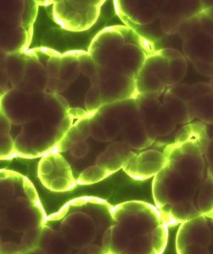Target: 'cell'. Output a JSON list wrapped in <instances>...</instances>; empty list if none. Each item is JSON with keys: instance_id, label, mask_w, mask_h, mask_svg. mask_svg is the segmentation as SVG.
Returning a JSON list of instances; mask_svg holds the SVG:
<instances>
[{"instance_id": "cell-1", "label": "cell", "mask_w": 213, "mask_h": 254, "mask_svg": "<svg viewBox=\"0 0 213 254\" xmlns=\"http://www.w3.org/2000/svg\"><path fill=\"white\" fill-rule=\"evenodd\" d=\"M196 142L174 143L164 150L166 163L153 178L155 204L168 226L213 211V178Z\"/></svg>"}, {"instance_id": "cell-2", "label": "cell", "mask_w": 213, "mask_h": 254, "mask_svg": "<svg viewBox=\"0 0 213 254\" xmlns=\"http://www.w3.org/2000/svg\"><path fill=\"white\" fill-rule=\"evenodd\" d=\"M112 208L95 196L72 199L48 217L37 245L26 254H106L103 237Z\"/></svg>"}, {"instance_id": "cell-3", "label": "cell", "mask_w": 213, "mask_h": 254, "mask_svg": "<svg viewBox=\"0 0 213 254\" xmlns=\"http://www.w3.org/2000/svg\"><path fill=\"white\" fill-rule=\"evenodd\" d=\"M0 182L1 254H26L37 245L48 217L27 177L2 169Z\"/></svg>"}, {"instance_id": "cell-4", "label": "cell", "mask_w": 213, "mask_h": 254, "mask_svg": "<svg viewBox=\"0 0 213 254\" xmlns=\"http://www.w3.org/2000/svg\"><path fill=\"white\" fill-rule=\"evenodd\" d=\"M168 225L159 210L143 201L113 207L111 221L103 237L106 254H163Z\"/></svg>"}, {"instance_id": "cell-5", "label": "cell", "mask_w": 213, "mask_h": 254, "mask_svg": "<svg viewBox=\"0 0 213 254\" xmlns=\"http://www.w3.org/2000/svg\"><path fill=\"white\" fill-rule=\"evenodd\" d=\"M88 112L71 108L60 95L47 94L41 114L22 125L14 142L15 157L33 159L54 152L76 119Z\"/></svg>"}, {"instance_id": "cell-6", "label": "cell", "mask_w": 213, "mask_h": 254, "mask_svg": "<svg viewBox=\"0 0 213 254\" xmlns=\"http://www.w3.org/2000/svg\"><path fill=\"white\" fill-rule=\"evenodd\" d=\"M38 1L15 2V8L3 15L1 51L5 54L29 50L33 39V24L38 13Z\"/></svg>"}, {"instance_id": "cell-7", "label": "cell", "mask_w": 213, "mask_h": 254, "mask_svg": "<svg viewBox=\"0 0 213 254\" xmlns=\"http://www.w3.org/2000/svg\"><path fill=\"white\" fill-rule=\"evenodd\" d=\"M102 0H62L53 3V18L60 27L70 32H84L98 21Z\"/></svg>"}, {"instance_id": "cell-8", "label": "cell", "mask_w": 213, "mask_h": 254, "mask_svg": "<svg viewBox=\"0 0 213 254\" xmlns=\"http://www.w3.org/2000/svg\"><path fill=\"white\" fill-rule=\"evenodd\" d=\"M176 250L178 254H213V211L180 225Z\"/></svg>"}, {"instance_id": "cell-9", "label": "cell", "mask_w": 213, "mask_h": 254, "mask_svg": "<svg viewBox=\"0 0 213 254\" xmlns=\"http://www.w3.org/2000/svg\"><path fill=\"white\" fill-rule=\"evenodd\" d=\"M45 92L27 93L13 88L1 96V114L11 125H22L39 118L45 105Z\"/></svg>"}, {"instance_id": "cell-10", "label": "cell", "mask_w": 213, "mask_h": 254, "mask_svg": "<svg viewBox=\"0 0 213 254\" xmlns=\"http://www.w3.org/2000/svg\"><path fill=\"white\" fill-rule=\"evenodd\" d=\"M155 51L151 42L134 30L109 64L104 67L127 76L136 77L145 61Z\"/></svg>"}, {"instance_id": "cell-11", "label": "cell", "mask_w": 213, "mask_h": 254, "mask_svg": "<svg viewBox=\"0 0 213 254\" xmlns=\"http://www.w3.org/2000/svg\"><path fill=\"white\" fill-rule=\"evenodd\" d=\"M178 34L183 40L184 57L191 64L213 63V36L202 27L199 14L184 21Z\"/></svg>"}, {"instance_id": "cell-12", "label": "cell", "mask_w": 213, "mask_h": 254, "mask_svg": "<svg viewBox=\"0 0 213 254\" xmlns=\"http://www.w3.org/2000/svg\"><path fill=\"white\" fill-rule=\"evenodd\" d=\"M38 175L45 188L56 193L70 191L77 186L71 164L59 152H51L42 157Z\"/></svg>"}, {"instance_id": "cell-13", "label": "cell", "mask_w": 213, "mask_h": 254, "mask_svg": "<svg viewBox=\"0 0 213 254\" xmlns=\"http://www.w3.org/2000/svg\"><path fill=\"white\" fill-rule=\"evenodd\" d=\"M160 95H139L136 101L139 115L148 133L155 139L167 136L174 131L177 123L167 113Z\"/></svg>"}, {"instance_id": "cell-14", "label": "cell", "mask_w": 213, "mask_h": 254, "mask_svg": "<svg viewBox=\"0 0 213 254\" xmlns=\"http://www.w3.org/2000/svg\"><path fill=\"white\" fill-rule=\"evenodd\" d=\"M168 61L160 51H156L145 61L136 76L139 95H161L168 87Z\"/></svg>"}, {"instance_id": "cell-15", "label": "cell", "mask_w": 213, "mask_h": 254, "mask_svg": "<svg viewBox=\"0 0 213 254\" xmlns=\"http://www.w3.org/2000/svg\"><path fill=\"white\" fill-rule=\"evenodd\" d=\"M133 31L121 25L101 30L93 39L88 52L101 67L106 66Z\"/></svg>"}, {"instance_id": "cell-16", "label": "cell", "mask_w": 213, "mask_h": 254, "mask_svg": "<svg viewBox=\"0 0 213 254\" xmlns=\"http://www.w3.org/2000/svg\"><path fill=\"white\" fill-rule=\"evenodd\" d=\"M98 76L104 105L135 99L139 95L136 77L119 73L107 67L100 68Z\"/></svg>"}, {"instance_id": "cell-17", "label": "cell", "mask_w": 213, "mask_h": 254, "mask_svg": "<svg viewBox=\"0 0 213 254\" xmlns=\"http://www.w3.org/2000/svg\"><path fill=\"white\" fill-rule=\"evenodd\" d=\"M116 15L125 26L133 27L147 26L160 18L161 3L151 1L117 0L114 2Z\"/></svg>"}, {"instance_id": "cell-18", "label": "cell", "mask_w": 213, "mask_h": 254, "mask_svg": "<svg viewBox=\"0 0 213 254\" xmlns=\"http://www.w3.org/2000/svg\"><path fill=\"white\" fill-rule=\"evenodd\" d=\"M204 11L202 1H166L160 6V26L166 34L178 33L188 19Z\"/></svg>"}, {"instance_id": "cell-19", "label": "cell", "mask_w": 213, "mask_h": 254, "mask_svg": "<svg viewBox=\"0 0 213 254\" xmlns=\"http://www.w3.org/2000/svg\"><path fill=\"white\" fill-rule=\"evenodd\" d=\"M164 151L145 150L134 155L123 167V171L133 181H147L156 175L166 165Z\"/></svg>"}, {"instance_id": "cell-20", "label": "cell", "mask_w": 213, "mask_h": 254, "mask_svg": "<svg viewBox=\"0 0 213 254\" xmlns=\"http://www.w3.org/2000/svg\"><path fill=\"white\" fill-rule=\"evenodd\" d=\"M53 51V49L47 47L34 48L26 51L24 81L38 91L45 92L48 80L50 78L48 63Z\"/></svg>"}, {"instance_id": "cell-21", "label": "cell", "mask_w": 213, "mask_h": 254, "mask_svg": "<svg viewBox=\"0 0 213 254\" xmlns=\"http://www.w3.org/2000/svg\"><path fill=\"white\" fill-rule=\"evenodd\" d=\"M135 154L136 152L124 142H113L102 153L98 155L94 166H98L108 175H111L123 169L126 163L134 157Z\"/></svg>"}, {"instance_id": "cell-22", "label": "cell", "mask_w": 213, "mask_h": 254, "mask_svg": "<svg viewBox=\"0 0 213 254\" xmlns=\"http://www.w3.org/2000/svg\"><path fill=\"white\" fill-rule=\"evenodd\" d=\"M122 126L117 119L100 109L93 115L90 125L91 137L98 141H112L121 133Z\"/></svg>"}, {"instance_id": "cell-23", "label": "cell", "mask_w": 213, "mask_h": 254, "mask_svg": "<svg viewBox=\"0 0 213 254\" xmlns=\"http://www.w3.org/2000/svg\"><path fill=\"white\" fill-rule=\"evenodd\" d=\"M95 113H87L85 115L76 119L72 124L61 141L57 145L54 152H65L70 151L75 144L79 142L86 141V139L91 136L90 125L93 115Z\"/></svg>"}, {"instance_id": "cell-24", "label": "cell", "mask_w": 213, "mask_h": 254, "mask_svg": "<svg viewBox=\"0 0 213 254\" xmlns=\"http://www.w3.org/2000/svg\"><path fill=\"white\" fill-rule=\"evenodd\" d=\"M121 134L123 142L132 150L137 151H143L150 147L156 139L148 133L140 118L125 125Z\"/></svg>"}, {"instance_id": "cell-25", "label": "cell", "mask_w": 213, "mask_h": 254, "mask_svg": "<svg viewBox=\"0 0 213 254\" xmlns=\"http://www.w3.org/2000/svg\"><path fill=\"white\" fill-rule=\"evenodd\" d=\"M1 70L5 72L12 88L24 81L26 71V51L5 54L2 52Z\"/></svg>"}, {"instance_id": "cell-26", "label": "cell", "mask_w": 213, "mask_h": 254, "mask_svg": "<svg viewBox=\"0 0 213 254\" xmlns=\"http://www.w3.org/2000/svg\"><path fill=\"white\" fill-rule=\"evenodd\" d=\"M159 51L168 61L169 88L177 85L184 79L188 71L186 57L174 49H162Z\"/></svg>"}, {"instance_id": "cell-27", "label": "cell", "mask_w": 213, "mask_h": 254, "mask_svg": "<svg viewBox=\"0 0 213 254\" xmlns=\"http://www.w3.org/2000/svg\"><path fill=\"white\" fill-rule=\"evenodd\" d=\"M162 104L177 125H186L194 119L190 114L188 103L181 101L168 90L164 95Z\"/></svg>"}, {"instance_id": "cell-28", "label": "cell", "mask_w": 213, "mask_h": 254, "mask_svg": "<svg viewBox=\"0 0 213 254\" xmlns=\"http://www.w3.org/2000/svg\"><path fill=\"white\" fill-rule=\"evenodd\" d=\"M168 91L171 92L176 97L180 99L181 101L190 103L196 98L213 93V89L210 83H196L193 85L178 83L177 85L170 87Z\"/></svg>"}, {"instance_id": "cell-29", "label": "cell", "mask_w": 213, "mask_h": 254, "mask_svg": "<svg viewBox=\"0 0 213 254\" xmlns=\"http://www.w3.org/2000/svg\"><path fill=\"white\" fill-rule=\"evenodd\" d=\"M193 119H198L207 125H213V92L196 98L188 103Z\"/></svg>"}, {"instance_id": "cell-30", "label": "cell", "mask_w": 213, "mask_h": 254, "mask_svg": "<svg viewBox=\"0 0 213 254\" xmlns=\"http://www.w3.org/2000/svg\"><path fill=\"white\" fill-rule=\"evenodd\" d=\"M80 74L79 51H66L63 54L59 77L71 84L79 77Z\"/></svg>"}, {"instance_id": "cell-31", "label": "cell", "mask_w": 213, "mask_h": 254, "mask_svg": "<svg viewBox=\"0 0 213 254\" xmlns=\"http://www.w3.org/2000/svg\"><path fill=\"white\" fill-rule=\"evenodd\" d=\"M10 122L1 114V159L10 160L15 157L14 142L10 135Z\"/></svg>"}, {"instance_id": "cell-32", "label": "cell", "mask_w": 213, "mask_h": 254, "mask_svg": "<svg viewBox=\"0 0 213 254\" xmlns=\"http://www.w3.org/2000/svg\"><path fill=\"white\" fill-rule=\"evenodd\" d=\"M84 104L88 113H96L101 109L103 104L100 86L91 85L84 98Z\"/></svg>"}, {"instance_id": "cell-33", "label": "cell", "mask_w": 213, "mask_h": 254, "mask_svg": "<svg viewBox=\"0 0 213 254\" xmlns=\"http://www.w3.org/2000/svg\"><path fill=\"white\" fill-rule=\"evenodd\" d=\"M79 62H80L81 73L85 77H95L100 71L101 66L95 63V60L89 55L88 51H79Z\"/></svg>"}, {"instance_id": "cell-34", "label": "cell", "mask_w": 213, "mask_h": 254, "mask_svg": "<svg viewBox=\"0 0 213 254\" xmlns=\"http://www.w3.org/2000/svg\"><path fill=\"white\" fill-rule=\"evenodd\" d=\"M70 83L65 82L59 77H50L48 80L47 85L45 92L46 93H52V94H58L65 91L68 89Z\"/></svg>"}, {"instance_id": "cell-35", "label": "cell", "mask_w": 213, "mask_h": 254, "mask_svg": "<svg viewBox=\"0 0 213 254\" xmlns=\"http://www.w3.org/2000/svg\"><path fill=\"white\" fill-rule=\"evenodd\" d=\"M69 151L71 153V157L74 159H83L89 153V146L86 141L79 142L75 144Z\"/></svg>"}, {"instance_id": "cell-36", "label": "cell", "mask_w": 213, "mask_h": 254, "mask_svg": "<svg viewBox=\"0 0 213 254\" xmlns=\"http://www.w3.org/2000/svg\"><path fill=\"white\" fill-rule=\"evenodd\" d=\"M193 66L198 73L205 77H213V63H192Z\"/></svg>"}, {"instance_id": "cell-37", "label": "cell", "mask_w": 213, "mask_h": 254, "mask_svg": "<svg viewBox=\"0 0 213 254\" xmlns=\"http://www.w3.org/2000/svg\"><path fill=\"white\" fill-rule=\"evenodd\" d=\"M204 157L208 163L209 175L213 178V137L208 141L205 150Z\"/></svg>"}, {"instance_id": "cell-38", "label": "cell", "mask_w": 213, "mask_h": 254, "mask_svg": "<svg viewBox=\"0 0 213 254\" xmlns=\"http://www.w3.org/2000/svg\"><path fill=\"white\" fill-rule=\"evenodd\" d=\"M205 11L207 12L209 16L213 20V7H212L210 9H207V10H205Z\"/></svg>"}, {"instance_id": "cell-39", "label": "cell", "mask_w": 213, "mask_h": 254, "mask_svg": "<svg viewBox=\"0 0 213 254\" xmlns=\"http://www.w3.org/2000/svg\"><path fill=\"white\" fill-rule=\"evenodd\" d=\"M210 84L211 86H212V88H213V77H212V78H211Z\"/></svg>"}]
</instances>
